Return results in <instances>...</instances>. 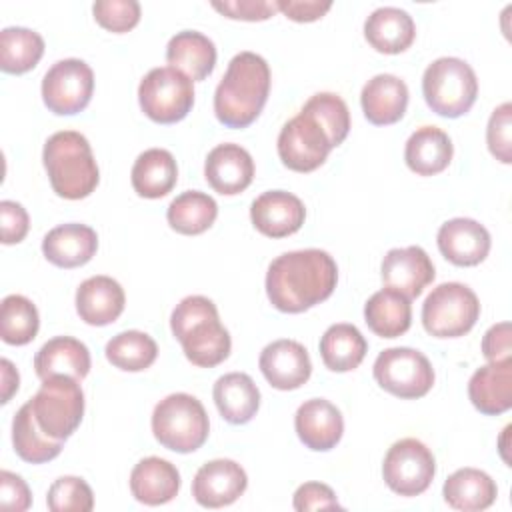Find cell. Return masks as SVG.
<instances>
[{
  "label": "cell",
  "mask_w": 512,
  "mask_h": 512,
  "mask_svg": "<svg viewBox=\"0 0 512 512\" xmlns=\"http://www.w3.org/2000/svg\"><path fill=\"white\" fill-rule=\"evenodd\" d=\"M372 372L382 390L404 400L422 398L434 386L430 360L422 352L406 346L382 350L374 360Z\"/></svg>",
  "instance_id": "obj_10"
},
{
  "label": "cell",
  "mask_w": 512,
  "mask_h": 512,
  "mask_svg": "<svg viewBox=\"0 0 512 512\" xmlns=\"http://www.w3.org/2000/svg\"><path fill=\"white\" fill-rule=\"evenodd\" d=\"M258 366L276 390H296L308 382L312 362L308 350L296 340H274L260 352Z\"/></svg>",
  "instance_id": "obj_15"
},
{
  "label": "cell",
  "mask_w": 512,
  "mask_h": 512,
  "mask_svg": "<svg viewBox=\"0 0 512 512\" xmlns=\"http://www.w3.org/2000/svg\"><path fill=\"white\" fill-rule=\"evenodd\" d=\"M276 148L288 170L304 174L320 168L334 146L320 120L302 108L282 126Z\"/></svg>",
  "instance_id": "obj_11"
},
{
  "label": "cell",
  "mask_w": 512,
  "mask_h": 512,
  "mask_svg": "<svg viewBox=\"0 0 512 512\" xmlns=\"http://www.w3.org/2000/svg\"><path fill=\"white\" fill-rule=\"evenodd\" d=\"M180 490V472L164 458H142L130 472V492L146 506H160L176 498Z\"/></svg>",
  "instance_id": "obj_25"
},
{
  "label": "cell",
  "mask_w": 512,
  "mask_h": 512,
  "mask_svg": "<svg viewBox=\"0 0 512 512\" xmlns=\"http://www.w3.org/2000/svg\"><path fill=\"white\" fill-rule=\"evenodd\" d=\"M92 12L102 28L116 34L128 32L140 22V4L136 0H98Z\"/></svg>",
  "instance_id": "obj_42"
},
{
  "label": "cell",
  "mask_w": 512,
  "mask_h": 512,
  "mask_svg": "<svg viewBox=\"0 0 512 512\" xmlns=\"http://www.w3.org/2000/svg\"><path fill=\"white\" fill-rule=\"evenodd\" d=\"M422 94L432 112L444 118H458L474 106L478 80L466 60L442 56L424 70Z\"/></svg>",
  "instance_id": "obj_6"
},
{
  "label": "cell",
  "mask_w": 512,
  "mask_h": 512,
  "mask_svg": "<svg viewBox=\"0 0 512 512\" xmlns=\"http://www.w3.org/2000/svg\"><path fill=\"white\" fill-rule=\"evenodd\" d=\"M212 396L220 416L230 424L250 422L260 408V390L244 372H228L220 376Z\"/></svg>",
  "instance_id": "obj_30"
},
{
  "label": "cell",
  "mask_w": 512,
  "mask_h": 512,
  "mask_svg": "<svg viewBox=\"0 0 512 512\" xmlns=\"http://www.w3.org/2000/svg\"><path fill=\"white\" fill-rule=\"evenodd\" d=\"M276 8L294 22H314L322 18L330 8L332 2L320 0H276Z\"/></svg>",
  "instance_id": "obj_49"
},
{
  "label": "cell",
  "mask_w": 512,
  "mask_h": 512,
  "mask_svg": "<svg viewBox=\"0 0 512 512\" xmlns=\"http://www.w3.org/2000/svg\"><path fill=\"white\" fill-rule=\"evenodd\" d=\"M126 304L122 286L110 276L86 278L76 290V312L90 326H106L118 320Z\"/></svg>",
  "instance_id": "obj_23"
},
{
  "label": "cell",
  "mask_w": 512,
  "mask_h": 512,
  "mask_svg": "<svg viewBox=\"0 0 512 512\" xmlns=\"http://www.w3.org/2000/svg\"><path fill=\"white\" fill-rule=\"evenodd\" d=\"M98 250L96 232L78 222L60 224L52 228L42 240L46 260L58 268H78L92 260Z\"/></svg>",
  "instance_id": "obj_22"
},
{
  "label": "cell",
  "mask_w": 512,
  "mask_h": 512,
  "mask_svg": "<svg viewBox=\"0 0 512 512\" xmlns=\"http://www.w3.org/2000/svg\"><path fill=\"white\" fill-rule=\"evenodd\" d=\"M302 108L312 112L320 120V124L326 128L334 148L346 140V136L350 132V112H348L346 102L338 94L318 92Z\"/></svg>",
  "instance_id": "obj_40"
},
{
  "label": "cell",
  "mask_w": 512,
  "mask_h": 512,
  "mask_svg": "<svg viewBox=\"0 0 512 512\" xmlns=\"http://www.w3.org/2000/svg\"><path fill=\"white\" fill-rule=\"evenodd\" d=\"M34 370L40 380L50 376H72L76 380H84L90 372V352L78 338L54 336L36 352Z\"/></svg>",
  "instance_id": "obj_26"
},
{
  "label": "cell",
  "mask_w": 512,
  "mask_h": 512,
  "mask_svg": "<svg viewBox=\"0 0 512 512\" xmlns=\"http://www.w3.org/2000/svg\"><path fill=\"white\" fill-rule=\"evenodd\" d=\"M364 320L368 328L380 338H398L412 324L410 298L394 288L374 292L364 304Z\"/></svg>",
  "instance_id": "obj_32"
},
{
  "label": "cell",
  "mask_w": 512,
  "mask_h": 512,
  "mask_svg": "<svg viewBox=\"0 0 512 512\" xmlns=\"http://www.w3.org/2000/svg\"><path fill=\"white\" fill-rule=\"evenodd\" d=\"M94 92V72L80 58H64L50 66L42 78V100L58 116L82 112Z\"/></svg>",
  "instance_id": "obj_13"
},
{
  "label": "cell",
  "mask_w": 512,
  "mask_h": 512,
  "mask_svg": "<svg viewBox=\"0 0 512 512\" xmlns=\"http://www.w3.org/2000/svg\"><path fill=\"white\" fill-rule=\"evenodd\" d=\"M248 486L244 468L228 458L202 464L192 480V496L204 508H222L236 502Z\"/></svg>",
  "instance_id": "obj_14"
},
{
  "label": "cell",
  "mask_w": 512,
  "mask_h": 512,
  "mask_svg": "<svg viewBox=\"0 0 512 512\" xmlns=\"http://www.w3.org/2000/svg\"><path fill=\"white\" fill-rule=\"evenodd\" d=\"M434 474V454L416 438H402L394 442L382 462L384 482L400 496H418L426 492L434 480Z\"/></svg>",
  "instance_id": "obj_12"
},
{
  "label": "cell",
  "mask_w": 512,
  "mask_h": 512,
  "mask_svg": "<svg viewBox=\"0 0 512 512\" xmlns=\"http://www.w3.org/2000/svg\"><path fill=\"white\" fill-rule=\"evenodd\" d=\"M178 180V166L174 156L164 148L144 150L130 172L132 188L142 198H162L166 196Z\"/></svg>",
  "instance_id": "obj_33"
},
{
  "label": "cell",
  "mask_w": 512,
  "mask_h": 512,
  "mask_svg": "<svg viewBox=\"0 0 512 512\" xmlns=\"http://www.w3.org/2000/svg\"><path fill=\"white\" fill-rule=\"evenodd\" d=\"M0 376H2V404H6L12 398V394L18 390V382H20L18 370L8 358L0 360Z\"/></svg>",
  "instance_id": "obj_50"
},
{
  "label": "cell",
  "mask_w": 512,
  "mask_h": 512,
  "mask_svg": "<svg viewBox=\"0 0 512 512\" xmlns=\"http://www.w3.org/2000/svg\"><path fill=\"white\" fill-rule=\"evenodd\" d=\"M212 8L232 20H246V22H260L268 20L272 14L278 12L276 0H230V2H212Z\"/></svg>",
  "instance_id": "obj_44"
},
{
  "label": "cell",
  "mask_w": 512,
  "mask_h": 512,
  "mask_svg": "<svg viewBox=\"0 0 512 512\" xmlns=\"http://www.w3.org/2000/svg\"><path fill=\"white\" fill-rule=\"evenodd\" d=\"M142 112L158 124H174L194 106L192 80L172 66L152 68L138 86Z\"/></svg>",
  "instance_id": "obj_9"
},
{
  "label": "cell",
  "mask_w": 512,
  "mask_h": 512,
  "mask_svg": "<svg viewBox=\"0 0 512 512\" xmlns=\"http://www.w3.org/2000/svg\"><path fill=\"white\" fill-rule=\"evenodd\" d=\"M366 352V338L354 324H332L320 338L322 362L332 372H350L358 368Z\"/></svg>",
  "instance_id": "obj_35"
},
{
  "label": "cell",
  "mask_w": 512,
  "mask_h": 512,
  "mask_svg": "<svg viewBox=\"0 0 512 512\" xmlns=\"http://www.w3.org/2000/svg\"><path fill=\"white\" fill-rule=\"evenodd\" d=\"M486 142H488V150L496 160H500L502 164L512 162V104L510 102L500 104L492 112L486 128Z\"/></svg>",
  "instance_id": "obj_43"
},
{
  "label": "cell",
  "mask_w": 512,
  "mask_h": 512,
  "mask_svg": "<svg viewBox=\"0 0 512 512\" xmlns=\"http://www.w3.org/2000/svg\"><path fill=\"white\" fill-rule=\"evenodd\" d=\"M382 282L406 298H416L434 280V264L424 248H392L382 260Z\"/></svg>",
  "instance_id": "obj_16"
},
{
  "label": "cell",
  "mask_w": 512,
  "mask_h": 512,
  "mask_svg": "<svg viewBox=\"0 0 512 512\" xmlns=\"http://www.w3.org/2000/svg\"><path fill=\"white\" fill-rule=\"evenodd\" d=\"M510 322L494 324L486 330L482 338V354L488 362L508 360L512 358V342H510Z\"/></svg>",
  "instance_id": "obj_48"
},
{
  "label": "cell",
  "mask_w": 512,
  "mask_h": 512,
  "mask_svg": "<svg viewBox=\"0 0 512 512\" xmlns=\"http://www.w3.org/2000/svg\"><path fill=\"white\" fill-rule=\"evenodd\" d=\"M270 94L268 62L256 52H238L214 92V114L228 128H246Z\"/></svg>",
  "instance_id": "obj_2"
},
{
  "label": "cell",
  "mask_w": 512,
  "mask_h": 512,
  "mask_svg": "<svg viewBox=\"0 0 512 512\" xmlns=\"http://www.w3.org/2000/svg\"><path fill=\"white\" fill-rule=\"evenodd\" d=\"M338 282L334 258L318 248L284 252L266 272V294L272 306L286 314H300L332 296Z\"/></svg>",
  "instance_id": "obj_1"
},
{
  "label": "cell",
  "mask_w": 512,
  "mask_h": 512,
  "mask_svg": "<svg viewBox=\"0 0 512 512\" xmlns=\"http://www.w3.org/2000/svg\"><path fill=\"white\" fill-rule=\"evenodd\" d=\"M30 228L28 212L22 204L14 200H2L0 202V232H2V244H18L26 238Z\"/></svg>",
  "instance_id": "obj_45"
},
{
  "label": "cell",
  "mask_w": 512,
  "mask_h": 512,
  "mask_svg": "<svg viewBox=\"0 0 512 512\" xmlns=\"http://www.w3.org/2000/svg\"><path fill=\"white\" fill-rule=\"evenodd\" d=\"M40 318L38 310L22 294H10L0 306V336L6 344L24 346L32 342L38 334Z\"/></svg>",
  "instance_id": "obj_39"
},
{
  "label": "cell",
  "mask_w": 512,
  "mask_h": 512,
  "mask_svg": "<svg viewBox=\"0 0 512 512\" xmlns=\"http://www.w3.org/2000/svg\"><path fill=\"white\" fill-rule=\"evenodd\" d=\"M306 208L302 200L284 190H268L250 206L254 228L268 238H284L298 232L304 224Z\"/></svg>",
  "instance_id": "obj_18"
},
{
  "label": "cell",
  "mask_w": 512,
  "mask_h": 512,
  "mask_svg": "<svg viewBox=\"0 0 512 512\" xmlns=\"http://www.w3.org/2000/svg\"><path fill=\"white\" fill-rule=\"evenodd\" d=\"M452 154V140L438 126H420L410 134L404 148L406 166L418 176L440 174L448 168Z\"/></svg>",
  "instance_id": "obj_29"
},
{
  "label": "cell",
  "mask_w": 512,
  "mask_h": 512,
  "mask_svg": "<svg viewBox=\"0 0 512 512\" xmlns=\"http://www.w3.org/2000/svg\"><path fill=\"white\" fill-rule=\"evenodd\" d=\"M292 504H294V510H298V512L342 508L334 490L322 482H306V484L298 486V490L294 492Z\"/></svg>",
  "instance_id": "obj_46"
},
{
  "label": "cell",
  "mask_w": 512,
  "mask_h": 512,
  "mask_svg": "<svg viewBox=\"0 0 512 512\" xmlns=\"http://www.w3.org/2000/svg\"><path fill=\"white\" fill-rule=\"evenodd\" d=\"M294 428L306 448L314 452H328L340 442L344 434V420L332 402L312 398L298 406L294 414Z\"/></svg>",
  "instance_id": "obj_19"
},
{
  "label": "cell",
  "mask_w": 512,
  "mask_h": 512,
  "mask_svg": "<svg viewBox=\"0 0 512 512\" xmlns=\"http://www.w3.org/2000/svg\"><path fill=\"white\" fill-rule=\"evenodd\" d=\"M72 376H50L42 380L30 398L38 426L56 440L70 438L84 416V392Z\"/></svg>",
  "instance_id": "obj_7"
},
{
  "label": "cell",
  "mask_w": 512,
  "mask_h": 512,
  "mask_svg": "<svg viewBox=\"0 0 512 512\" xmlns=\"http://www.w3.org/2000/svg\"><path fill=\"white\" fill-rule=\"evenodd\" d=\"M218 216V204L212 196L200 190H188L176 196L168 210L166 218L172 230L184 236H196L206 232Z\"/></svg>",
  "instance_id": "obj_36"
},
{
  "label": "cell",
  "mask_w": 512,
  "mask_h": 512,
  "mask_svg": "<svg viewBox=\"0 0 512 512\" xmlns=\"http://www.w3.org/2000/svg\"><path fill=\"white\" fill-rule=\"evenodd\" d=\"M166 60L192 82L206 80L216 66L214 42L196 30H182L168 40Z\"/></svg>",
  "instance_id": "obj_28"
},
{
  "label": "cell",
  "mask_w": 512,
  "mask_h": 512,
  "mask_svg": "<svg viewBox=\"0 0 512 512\" xmlns=\"http://www.w3.org/2000/svg\"><path fill=\"white\" fill-rule=\"evenodd\" d=\"M170 328L184 356L198 368H214L230 354V334L220 324L216 304L206 296L182 298L172 310Z\"/></svg>",
  "instance_id": "obj_3"
},
{
  "label": "cell",
  "mask_w": 512,
  "mask_h": 512,
  "mask_svg": "<svg viewBox=\"0 0 512 512\" xmlns=\"http://www.w3.org/2000/svg\"><path fill=\"white\" fill-rule=\"evenodd\" d=\"M468 398L486 416H498L512 406V358L480 366L468 382Z\"/></svg>",
  "instance_id": "obj_21"
},
{
  "label": "cell",
  "mask_w": 512,
  "mask_h": 512,
  "mask_svg": "<svg viewBox=\"0 0 512 512\" xmlns=\"http://www.w3.org/2000/svg\"><path fill=\"white\" fill-rule=\"evenodd\" d=\"M360 104L368 122L376 126L394 124L406 112L408 86L394 74H376L364 84Z\"/></svg>",
  "instance_id": "obj_24"
},
{
  "label": "cell",
  "mask_w": 512,
  "mask_h": 512,
  "mask_svg": "<svg viewBox=\"0 0 512 512\" xmlns=\"http://www.w3.org/2000/svg\"><path fill=\"white\" fill-rule=\"evenodd\" d=\"M206 182L222 196L244 192L254 180V160L240 144H218L204 162Z\"/></svg>",
  "instance_id": "obj_17"
},
{
  "label": "cell",
  "mask_w": 512,
  "mask_h": 512,
  "mask_svg": "<svg viewBox=\"0 0 512 512\" xmlns=\"http://www.w3.org/2000/svg\"><path fill=\"white\" fill-rule=\"evenodd\" d=\"M32 504V494L28 484L14 472H0V506L4 510L24 512Z\"/></svg>",
  "instance_id": "obj_47"
},
{
  "label": "cell",
  "mask_w": 512,
  "mask_h": 512,
  "mask_svg": "<svg viewBox=\"0 0 512 512\" xmlns=\"http://www.w3.org/2000/svg\"><path fill=\"white\" fill-rule=\"evenodd\" d=\"M44 54V40L38 32L10 26L0 32V68L8 74L32 70Z\"/></svg>",
  "instance_id": "obj_37"
},
{
  "label": "cell",
  "mask_w": 512,
  "mask_h": 512,
  "mask_svg": "<svg viewBox=\"0 0 512 512\" xmlns=\"http://www.w3.org/2000/svg\"><path fill=\"white\" fill-rule=\"evenodd\" d=\"M442 496L446 504L454 510L478 512L494 504L498 496V486L484 470L460 468L446 478L442 486Z\"/></svg>",
  "instance_id": "obj_31"
},
{
  "label": "cell",
  "mask_w": 512,
  "mask_h": 512,
  "mask_svg": "<svg viewBox=\"0 0 512 512\" xmlns=\"http://www.w3.org/2000/svg\"><path fill=\"white\" fill-rule=\"evenodd\" d=\"M46 506L52 512H90L94 508V494L86 480L62 476L48 488Z\"/></svg>",
  "instance_id": "obj_41"
},
{
  "label": "cell",
  "mask_w": 512,
  "mask_h": 512,
  "mask_svg": "<svg viewBox=\"0 0 512 512\" xmlns=\"http://www.w3.org/2000/svg\"><path fill=\"white\" fill-rule=\"evenodd\" d=\"M154 438L168 450L188 454L198 450L210 432L208 414L202 402L186 392L166 396L152 412Z\"/></svg>",
  "instance_id": "obj_5"
},
{
  "label": "cell",
  "mask_w": 512,
  "mask_h": 512,
  "mask_svg": "<svg viewBox=\"0 0 512 512\" xmlns=\"http://www.w3.org/2000/svg\"><path fill=\"white\" fill-rule=\"evenodd\" d=\"M104 352L112 366L126 372H140L154 364L158 356V346L154 338L146 332L126 330L112 336Z\"/></svg>",
  "instance_id": "obj_38"
},
{
  "label": "cell",
  "mask_w": 512,
  "mask_h": 512,
  "mask_svg": "<svg viewBox=\"0 0 512 512\" xmlns=\"http://www.w3.org/2000/svg\"><path fill=\"white\" fill-rule=\"evenodd\" d=\"M12 444L16 454L30 464H44L62 452L64 440L48 436L36 422L30 400L20 406L12 420Z\"/></svg>",
  "instance_id": "obj_34"
},
{
  "label": "cell",
  "mask_w": 512,
  "mask_h": 512,
  "mask_svg": "<svg viewBox=\"0 0 512 512\" xmlns=\"http://www.w3.org/2000/svg\"><path fill=\"white\" fill-rule=\"evenodd\" d=\"M416 26L412 16L396 6L376 8L364 22V38L382 54H400L414 42Z\"/></svg>",
  "instance_id": "obj_27"
},
{
  "label": "cell",
  "mask_w": 512,
  "mask_h": 512,
  "mask_svg": "<svg viewBox=\"0 0 512 512\" xmlns=\"http://www.w3.org/2000/svg\"><path fill=\"white\" fill-rule=\"evenodd\" d=\"M42 162L52 190L66 200L90 196L100 180L90 142L76 130L54 132L42 150Z\"/></svg>",
  "instance_id": "obj_4"
},
{
  "label": "cell",
  "mask_w": 512,
  "mask_h": 512,
  "mask_svg": "<svg viewBox=\"0 0 512 512\" xmlns=\"http://www.w3.org/2000/svg\"><path fill=\"white\" fill-rule=\"evenodd\" d=\"M480 316V302L472 288L460 282L436 286L422 304L424 330L436 338L468 334Z\"/></svg>",
  "instance_id": "obj_8"
},
{
  "label": "cell",
  "mask_w": 512,
  "mask_h": 512,
  "mask_svg": "<svg viewBox=\"0 0 512 512\" xmlns=\"http://www.w3.org/2000/svg\"><path fill=\"white\" fill-rule=\"evenodd\" d=\"M438 250L456 266H476L490 252V232L472 218H452L436 234Z\"/></svg>",
  "instance_id": "obj_20"
}]
</instances>
